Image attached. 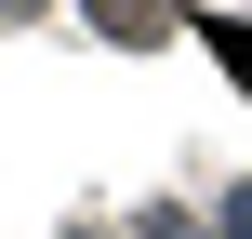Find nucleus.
Instances as JSON below:
<instances>
[{"label": "nucleus", "instance_id": "f257e3e1", "mask_svg": "<svg viewBox=\"0 0 252 239\" xmlns=\"http://www.w3.org/2000/svg\"><path fill=\"white\" fill-rule=\"evenodd\" d=\"M93 27H106V40H173L186 0H93Z\"/></svg>", "mask_w": 252, "mask_h": 239}, {"label": "nucleus", "instance_id": "f03ea898", "mask_svg": "<svg viewBox=\"0 0 252 239\" xmlns=\"http://www.w3.org/2000/svg\"><path fill=\"white\" fill-rule=\"evenodd\" d=\"M0 13H40V0H0Z\"/></svg>", "mask_w": 252, "mask_h": 239}]
</instances>
